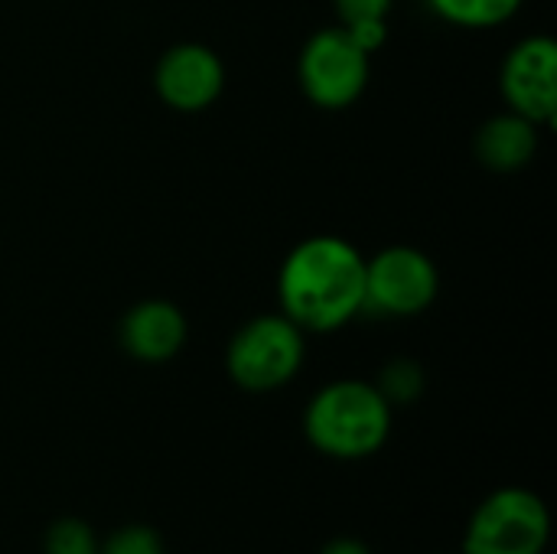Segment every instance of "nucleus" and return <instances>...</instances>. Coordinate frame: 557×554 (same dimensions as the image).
<instances>
[{
  "mask_svg": "<svg viewBox=\"0 0 557 554\" xmlns=\"http://www.w3.org/2000/svg\"><path fill=\"white\" fill-rule=\"evenodd\" d=\"M509 111L552 127L557 118V46L552 36H529L503 62L499 75Z\"/></svg>",
  "mask_w": 557,
  "mask_h": 554,
  "instance_id": "obj_7",
  "label": "nucleus"
},
{
  "mask_svg": "<svg viewBox=\"0 0 557 554\" xmlns=\"http://www.w3.org/2000/svg\"><path fill=\"white\" fill-rule=\"evenodd\" d=\"M153 88L166 108L196 114L219 101L225 88V65L215 49L202 42H180L157 59Z\"/></svg>",
  "mask_w": 557,
  "mask_h": 554,
  "instance_id": "obj_8",
  "label": "nucleus"
},
{
  "mask_svg": "<svg viewBox=\"0 0 557 554\" xmlns=\"http://www.w3.org/2000/svg\"><path fill=\"white\" fill-rule=\"evenodd\" d=\"M189 336V323L183 317V310L170 300H140L134 304L117 327V340L121 349L137 359V362H170Z\"/></svg>",
  "mask_w": 557,
  "mask_h": 554,
  "instance_id": "obj_9",
  "label": "nucleus"
},
{
  "mask_svg": "<svg viewBox=\"0 0 557 554\" xmlns=\"http://www.w3.org/2000/svg\"><path fill=\"white\" fill-rule=\"evenodd\" d=\"M42 554H98V535L82 519H55L42 535Z\"/></svg>",
  "mask_w": 557,
  "mask_h": 554,
  "instance_id": "obj_14",
  "label": "nucleus"
},
{
  "mask_svg": "<svg viewBox=\"0 0 557 554\" xmlns=\"http://www.w3.org/2000/svg\"><path fill=\"white\" fill-rule=\"evenodd\" d=\"M98 554H166L163 535L150 526H121L108 539H98Z\"/></svg>",
  "mask_w": 557,
  "mask_h": 554,
  "instance_id": "obj_15",
  "label": "nucleus"
},
{
  "mask_svg": "<svg viewBox=\"0 0 557 554\" xmlns=\"http://www.w3.org/2000/svg\"><path fill=\"white\" fill-rule=\"evenodd\" d=\"M441 291L437 264L411 245L382 248L366 258V310L379 317H418Z\"/></svg>",
  "mask_w": 557,
  "mask_h": 554,
  "instance_id": "obj_6",
  "label": "nucleus"
},
{
  "mask_svg": "<svg viewBox=\"0 0 557 554\" xmlns=\"http://www.w3.org/2000/svg\"><path fill=\"white\" fill-rule=\"evenodd\" d=\"M277 297L304 333H333L366 310V258L339 235H310L284 258Z\"/></svg>",
  "mask_w": 557,
  "mask_h": 554,
  "instance_id": "obj_1",
  "label": "nucleus"
},
{
  "mask_svg": "<svg viewBox=\"0 0 557 554\" xmlns=\"http://www.w3.org/2000/svg\"><path fill=\"white\" fill-rule=\"evenodd\" d=\"M372 75V52H366L343 26L317 29L297 59V78L304 95L326 111L356 104Z\"/></svg>",
  "mask_w": 557,
  "mask_h": 554,
  "instance_id": "obj_5",
  "label": "nucleus"
},
{
  "mask_svg": "<svg viewBox=\"0 0 557 554\" xmlns=\"http://www.w3.org/2000/svg\"><path fill=\"white\" fill-rule=\"evenodd\" d=\"M304 434L310 447L330 460H366L379 454L392 434V405L375 382L339 379L310 398Z\"/></svg>",
  "mask_w": 557,
  "mask_h": 554,
  "instance_id": "obj_2",
  "label": "nucleus"
},
{
  "mask_svg": "<svg viewBox=\"0 0 557 554\" xmlns=\"http://www.w3.org/2000/svg\"><path fill=\"white\" fill-rule=\"evenodd\" d=\"M552 516L539 493L503 487L490 493L470 516L460 554H545Z\"/></svg>",
  "mask_w": 557,
  "mask_h": 554,
  "instance_id": "obj_4",
  "label": "nucleus"
},
{
  "mask_svg": "<svg viewBox=\"0 0 557 554\" xmlns=\"http://www.w3.org/2000/svg\"><path fill=\"white\" fill-rule=\"evenodd\" d=\"M437 16L467 29H490L512 20L522 0H428Z\"/></svg>",
  "mask_w": 557,
  "mask_h": 554,
  "instance_id": "obj_12",
  "label": "nucleus"
},
{
  "mask_svg": "<svg viewBox=\"0 0 557 554\" xmlns=\"http://www.w3.org/2000/svg\"><path fill=\"white\" fill-rule=\"evenodd\" d=\"M304 330L284 313H261L238 327V333L232 336L225 369L238 389L264 395L294 382L304 366Z\"/></svg>",
  "mask_w": 557,
  "mask_h": 554,
  "instance_id": "obj_3",
  "label": "nucleus"
},
{
  "mask_svg": "<svg viewBox=\"0 0 557 554\" xmlns=\"http://www.w3.org/2000/svg\"><path fill=\"white\" fill-rule=\"evenodd\" d=\"M336 3V16L339 26L366 49V52H379L388 39V13H392V0H333Z\"/></svg>",
  "mask_w": 557,
  "mask_h": 554,
  "instance_id": "obj_11",
  "label": "nucleus"
},
{
  "mask_svg": "<svg viewBox=\"0 0 557 554\" xmlns=\"http://www.w3.org/2000/svg\"><path fill=\"white\" fill-rule=\"evenodd\" d=\"M375 389L382 392V398L395 408V405H411L421 398L424 392V372L418 362L411 359H395L385 366V372L379 376Z\"/></svg>",
  "mask_w": 557,
  "mask_h": 554,
  "instance_id": "obj_13",
  "label": "nucleus"
},
{
  "mask_svg": "<svg viewBox=\"0 0 557 554\" xmlns=\"http://www.w3.org/2000/svg\"><path fill=\"white\" fill-rule=\"evenodd\" d=\"M473 150L486 170L516 173L539 153V124L516 111H503L476 131Z\"/></svg>",
  "mask_w": 557,
  "mask_h": 554,
  "instance_id": "obj_10",
  "label": "nucleus"
},
{
  "mask_svg": "<svg viewBox=\"0 0 557 554\" xmlns=\"http://www.w3.org/2000/svg\"><path fill=\"white\" fill-rule=\"evenodd\" d=\"M320 554H372V549L362 542V539H349V535H339V539H333V542H326L323 545V552Z\"/></svg>",
  "mask_w": 557,
  "mask_h": 554,
  "instance_id": "obj_16",
  "label": "nucleus"
}]
</instances>
